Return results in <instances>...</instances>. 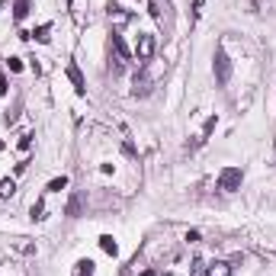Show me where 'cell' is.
Listing matches in <instances>:
<instances>
[{"label":"cell","mask_w":276,"mask_h":276,"mask_svg":"<svg viewBox=\"0 0 276 276\" xmlns=\"http://www.w3.org/2000/svg\"><path fill=\"white\" fill-rule=\"evenodd\" d=\"M241 180H244L241 167H225L222 174H218V190H225V193H235V190H241Z\"/></svg>","instance_id":"cell-1"},{"label":"cell","mask_w":276,"mask_h":276,"mask_svg":"<svg viewBox=\"0 0 276 276\" xmlns=\"http://www.w3.org/2000/svg\"><path fill=\"white\" fill-rule=\"evenodd\" d=\"M212 71H215V80H218V84H228V77H231V61H228V55H225V48H215Z\"/></svg>","instance_id":"cell-2"},{"label":"cell","mask_w":276,"mask_h":276,"mask_svg":"<svg viewBox=\"0 0 276 276\" xmlns=\"http://www.w3.org/2000/svg\"><path fill=\"white\" fill-rule=\"evenodd\" d=\"M135 55H138V61H151V55H154V36H138Z\"/></svg>","instance_id":"cell-3"},{"label":"cell","mask_w":276,"mask_h":276,"mask_svg":"<svg viewBox=\"0 0 276 276\" xmlns=\"http://www.w3.org/2000/svg\"><path fill=\"white\" fill-rule=\"evenodd\" d=\"M109 45H113V55L119 58V61H129V58H132L129 45L122 42V36H119V32H113V39H109Z\"/></svg>","instance_id":"cell-4"},{"label":"cell","mask_w":276,"mask_h":276,"mask_svg":"<svg viewBox=\"0 0 276 276\" xmlns=\"http://www.w3.org/2000/svg\"><path fill=\"white\" fill-rule=\"evenodd\" d=\"M148 90H151V80H148L145 68H141L135 74V87H132V93H135V97H148Z\"/></svg>","instance_id":"cell-5"},{"label":"cell","mask_w":276,"mask_h":276,"mask_svg":"<svg viewBox=\"0 0 276 276\" xmlns=\"http://www.w3.org/2000/svg\"><path fill=\"white\" fill-rule=\"evenodd\" d=\"M80 212H84V196H80V193H74V196L68 199V209H64V215H68V218H77Z\"/></svg>","instance_id":"cell-6"},{"label":"cell","mask_w":276,"mask_h":276,"mask_svg":"<svg viewBox=\"0 0 276 276\" xmlns=\"http://www.w3.org/2000/svg\"><path fill=\"white\" fill-rule=\"evenodd\" d=\"M64 71H68V77H71V84H74V90H77V93H84L87 84H84V74H80V68H77V64H68Z\"/></svg>","instance_id":"cell-7"},{"label":"cell","mask_w":276,"mask_h":276,"mask_svg":"<svg viewBox=\"0 0 276 276\" xmlns=\"http://www.w3.org/2000/svg\"><path fill=\"white\" fill-rule=\"evenodd\" d=\"M109 23H116V26H125V23H129V13H122V7H116V3H109Z\"/></svg>","instance_id":"cell-8"},{"label":"cell","mask_w":276,"mask_h":276,"mask_svg":"<svg viewBox=\"0 0 276 276\" xmlns=\"http://www.w3.org/2000/svg\"><path fill=\"white\" fill-rule=\"evenodd\" d=\"M29 16V0H16L13 3V20L20 23V20H26Z\"/></svg>","instance_id":"cell-9"},{"label":"cell","mask_w":276,"mask_h":276,"mask_svg":"<svg viewBox=\"0 0 276 276\" xmlns=\"http://www.w3.org/2000/svg\"><path fill=\"white\" fill-rule=\"evenodd\" d=\"M100 247L109 254V257H116V254H119V244H116V238H113V235H103V238H100Z\"/></svg>","instance_id":"cell-10"},{"label":"cell","mask_w":276,"mask_h":276,"mask_svg":"<svg viewBox=\"0 0 276 276\" xmlns=\"http://www.w3.org/2000/svg\"><path fill=\"white\" fill-rule=\"evenodd\" d=\"M209 276H231V263H225V260H215L212 267H209Z\"/></svg>","instance_id":"cell-11"},{"label":"cell","mask_w":276,"mask_h":276,"mask_svg":"<svg viewBox=\"0 0 276 276\" xmlns=\"http://www.w3.org/2000/svg\"><path fill=\"white\" fill-rule=\"evenodd\" d=\"M74 276H93V260H77L74 263Z\"/></svg>","instance_id":"cell-12"},{"label":"cell","mask_w":276,"mask_h":276,"mask_svg":"<svg viewBox=\"0 0 276 276\" xmlns=\"http://www.w3.org/2000/svg\"><path fill=\"white\" fill-rule=\"evenodd\" d=\"M32 36H36V42H48V39H52V26H48V23L39 26L36 32H29V39H32Z\"/></svg>","instance_id":"cell-13"},{"label":"cell","mask_w":276,"mask_h":276,"mask_svg":"<svg viewBox=\"0 0 276 276\" xmlns=\"http://www.w3.org/2000/svg\"><path fill=\"white\" fill-rule=\"evenodd\" d=\"M13 190H16V180H13V177L0 180V196H13Z\"/></svg>","instance_id":"cell-14"},{"label":"cell","mask_w":276,"mask_h":276,"mask_svg":"<svg viewBox=\"0 0 276 276\" xmlns=\"http://www.w3.org/2000/svg\"><path fill=\"white\" fill-rule=\"evenodd\" d=\"M64 186H68V177H55L52 183H48V193H61Z\"/></svg>","instance_id":"cell-15"},{"label":"cell","mask_w":276,"mask_h":276,"mask_svg":"<svg viewBox=\"0 0 276 276\" xmlns=\"http://www.w3.org/2000/svg\"><path fill=\"white\" fill-rule=\"evenodd\" d=\"M215 122H218L215 116H209V119H206V125H202V138H199V141H206V138H209V135H212V132H215Z\"/></svg>","instance_id":"cell-16"},{"label":"cell","mask_w":276,"mask_h":276,"mask_svg":"<svg viewBox=\"0 0 276 276\" xmlns=\"http://www.w3.org/2000/svg\"><path fill=\"white\" fill-rule=\"evenodd\" d=\"M190 273H193V276H209V267H206V263H202V260H193Z\"/></svg>","instance_id":"cell-17"},{"label":"cell","mask_w":276,"mask_h":276,"mask_svg":"<svg viewBox=\"0 0 276 276\" xmlns=\"http://www.w3.org/2000/svg\"><path fill=\"white\" fill-rule=\"evenodd\" d=\"M10 71H13V74H20V71H23V61H20V58H10Z\"/></svg>","instance_id":"cell-18"},{"label":"cell","mask_w":276,"mask_h":276,"mask_svg":"<svg viewBox=\"0 0 276 276\" xmlns=\"http://www.w3.org/2000/svg\"><path fill=\"white\" fill-rule=\"evenodd\" d=\"M148 10H151L154 20H161V7H158V0H151V3H148Z\"/></svg>","instance_id":"cell-19"},{"label":"cell","mask_w":276,"mask_h":276,"mask_svg":"<svg viewBox=\"0 0 276 276\" xmlns=\"http://www.w3.org/2000/svg\"><path fill=\"white\" fill-rule=\"evenodd\" d=\"M202 7H206V0H193V16H199Z\"/></svg>","instance_id":"cell-20"},{"label":"cell","mask_w":276,"mask_h":276,"mask_svg":"<svg viewBox=\"0 0 276 276\" xmlns=\"http://www.w3.org/2000/svg\"><path fill=\"white\" fill-rule=\"evenodd\" d=\"M7 90H10V87H7V77L0 74V97H7Z\"/></svg>","instance_id":"cell-21"},{"label":"cell","mask_w":276,"mask_h":276,"mask_svg":"<svg viewBox=\"0 0 276 276\" xmlns=\"http://www.w3.org/2000/svg\"><path fill=\"white\" fill-rule=\"evenodd\" d=\"M29 145H32V135H23V138H20V148H23V151H26Z\"/></svg>","instance_id":"cell-22"},{"label":"cell","mask_w":276,"mask_h":276,"mask_svg":"<svg viewBox=\"0 0 276 276\" xmlns=\"http://www.w3.org/2000/svg\"><path fill=\"white\" fill-rule=\"evenodd\" d=\"M64 3H68V7H71V3H74V0H64Z\"/></svg>","instance_id":"cell-23"},{"label":"cell","mask_w":276,"mask_h":276,"mask_svg":"<svg viewBox=\"0 0 276 276\" xmlns=\"http://www.w3.org/2000/svg\"><path fill=\"white\" fill-rule=\"evenodd\" d=\"M0 7H3V0H0Z\"/></svg>","instance_id":"cell-24"},{"label":"cell","mask_w":276,"mask_h":276,"mask_svg":"<svg viewBox=\"0 0 276 276\" xmlns=\"http://www.w3.org/2000/svg\"><path fill=\"white\" fill-rule=\"evenodd\" d=\"M167 276H174V273H167Z\"/></svg>","instance_id":"cell-25"},{"label":"cell","mask_w":276,"mask_h":276,"mask_svg":"<svg viewBox=\"0 0 276 276\" xmlns=\"http://www.w3.org/2000/svg\"><path fill=\"white\" fill-rule=\"evenodd\" d=\"M0 148H3V145H0Z\"/></svg>","instance_id":"cell-26"}]
</instances>
